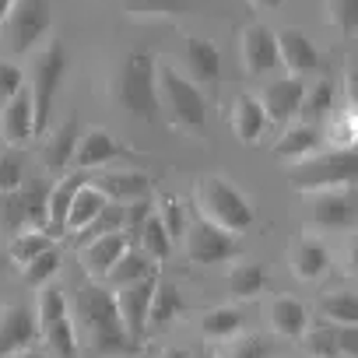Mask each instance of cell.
<instances>
[{
	"label": "cell",
	"mask_w": 358,
	"mask_h": 358,
	"mask_svg": "<svg viewBox=\"0 0 358 358\" xmlns=\"http://www.w3.org/2000/svg\"><path fill=\"white\" fill-rule=\"evenodd\" d=\"M32 74L25 81L29 95H32V109H36V137H43L50 130V113H53V99L60 92V81H64V71H67V53L57 39L43 43L39 50H32Z\"/></svg>",
	"instance_id": "52a82bcc"
},
{
	"label": "cell",
	"mask_w": 358,
	"mask_h": 358,
	"mask_svg": "<svg viewBox=\"0 0 358 358\" xmlns=\"http://www.w3.org/2000/svg\"><path fill=\"white\" fill-rule=\"evenodd\" d=\"M25 187V162L18 151L0 148V194H11Z\"/></svg>",
	"instance_id": "60d3db41"
},
{
	"label": "cell",
	"mask_w": 358,
	"mask_h": 358,
	"mask_svg": "<svg viewBox=\"0 0 358 358\" xmlns=\"http://www.w3.org/2000/svg\"><path fill=\"white\" fill-rule=\"evenodd\" d=\"M320 316L327 323H337V327H358V295L341 288V292H330L320 299Z\"/></svg>",
	"instance_id": "836d02e7"
},
{
	"label": "cell",
	"mask_w": 358,
	"mask_h": 358,
	"mask_svg": "<svg viewBox=\"0 0 358 358\" xmlns=\"http://www.w3.org/2000/svg\"><path fill=\"white\" fill-rule=\"evenodd\" d=\"M130 250V239L123 232H106V236H95L92 243H85V274L92 281H106V274L116 267V260Z\"/></svg>",
	"instance_id": "44dd1931"
},
{
	"label": "cell",
	"mask_w": 358,
	"mask_h": 358,
	"mask_svg": "<svg viewBox=\"0 0 358 358\" xmlns=\"http://www.w3.org/2000/svg\"><path fill=\"white\" fill-rule=\"evenodd\" d=\"M330 358H348V355H330Z\"/></svg>",
	"instance_id": "681fc988"
},
{
	"label": "cell",
	"mask_w": 358,
	"mask_h": 358,
	"mask_svg": "<svg viewBox=\"0 0 358 358\" xmlns=\"http://www.w3.org/2000/svg\"><path fill=\"white\" fill-rule=\"evenodd\" d=\"M22 85H25L22 67H18V64H11V60H0V109H4V106L11 102V95H15Z\"/></svg>",
	"instance_id": "ee69618b"
},
{
	"label": "cell",
	"mask_w": 358,
	"mask_h": 358,
	"mask_svg": "<svg viewBox=\"0 0 358 358\" xmlns=\"http://www.w3.org/2000/svg\"><path fill=\"white\" fill-rule=\"evenodd\" d=\"M302 341H306L309 358H330V355H341V327H337V323L313 327V330L302 334Z\"/></svg>",
	"instance_id": "8d00e7d4"
},
{
	"label": "cell",
	"mask_w": 358,
	"mask_h": 358,
	"mask_svg": "<svg viewBox=\"0 0 358 358\" xmlns=\"http://www.w3.org/2000/svg\"><path fill=\"white\" fill-rule=\"evenodd\" d=\"M239 57H243V71L250 78H267L274 74V67H281L278 57V39L267 25H250L239 36Z\"/></svg>",
	"instance_id": "5bb4252c"
},
{
	"label": "cell",
	"mask_w": 358,
	"mask_h": 358,
	"mask_svg": "<svg viewBox=\"0 0 358 358\" xmlns=\"http://www.w3.org/2000/svg\"><path fill=\"white\" fill-rule=\"evenodd\" d=\"M36 341H39L36 313H29L25 306H0V358L25 351Z\"/></svg>",
	"instance_id": "d6986e66"
},
{
	"label": "cell",
	"mask_w": 358,
	"mask_h": 358,
	"mask_svg": "<svg viewBox=\"0 0 358 358\" xmlns=\"http://www.w3.org/2000/svg\"><path fill=\"white\" fill-rule=\"evenodd\" d=\"M229 123H232V134L243 144H260L264 134H267V127H271V120H267V113H264V106H260L257 95H239L236 106H232Z\"/></svg>",
	"instance_id": "cb8c5ba5"
},
{
	"label": "cell",
	"mask_w": 358,
	"mask_h": 358,
	"mask_svg": "<svg viewBox=\"0 0 358 358\" xmlns=\"http://www.w3.org/2000/svg\"><path fill=\"white\" fill-rule=\"evenodd\" d=\"M137 239H141V253L148 257V260H165L169 253H172V239H169V232H165V225H162V218L151 211L148 215V222L137 229Z\"/></svg>",
	"instance_id": "d590c367"
},
{
	"label": "cell",
	"mask_w": 358,
	"mask_h": 358,
	"mask_svg": "<svg viewBox=\"0 0 358 358\" xmlns=\"http://www.w3.org/2000/svg\"><path fill=\"white\" fill-rule=\"evenodd\" d=\"M327 22L351 39L358 32V0H327Z\"/></svg>",
	"instance_id": "ab89813d"
},
{
	"label": "cell",
	"mask_w": 358,
	"mask_h": 358,
	"mask_svg": "<svg viewBox=\"0 0 358 358\" xmlns=\"http://www.w3.org/2000/svg\"><path fill=\"white\" fill-rule=\"evenodd\" d=\"M179 74L190 78L197 88H211L222 81V53L215 43L201 39V36H190L183 39V46H179Z\"/></svg>",
	"instance_id": "4fadbf2b"
},
{
	"label": "cell",
	"mask_w": 358,
	"mask_h": 358,
	"mask_svg": "<svg viewBox=\"0 0 358 358\" xmlns=\"http://www.w3.org/2000/svg\"><path fill=\"white\" fill-rule=\"evenodd\" d=\"M288 264H292V274H295L299 281L313 285V281H320V278L330 271L334 253H330V246H327L320 236H302V239L292 246Z\"/></svg>",
	"instance_id": "ffe728a7"
},
{
	"label": "cell",
	"mask_w": 358,
	"mask_h": 358,
	"mask_svg": "<svg viewBox=\"0 0 358 358\" xmlns=\"http://www.w3.org/2000/svg\"><path fill=\"white\" fill-rule=\"evenodd\" d=\"M127 148L109 134V130H88L78 137V148H74V169H102L116 158H123Z\"/></svg>",
	"instance_id": "7402d4cb"
},
{
	"label": "cell",
	"mask_w": 358,
	"mask_h": 358,
	"mask_svg": "<svg viewBox=\"0 0 358 358\" xmlns=\"http://www.w3.org/2000/svg\"><path fill=\"white\" fill-rule=\"evenodd\" d=\"M8 358H50V355H46V351H39V348L32 344V348H25V351H15V355H8Z\"/></svg>",
	"instance_id": "bcb514c9"
},
{
	"label": "cell",
	"mask_w": 358,
	"mask_h": 358,
	"mask_svg": "<svg viewBox=\"0 0 358 358\" xmlns=\"http://www.w3.org/2000/svg\"><path fill=\"white\" fill-rule=\"evenodd\" d=\"M148 274H155V260H148L141 250L130 246V250L116 260V267L106 274L102 285H109V288H123V285H134V281H141V278H148Z\"/></svg>",
	"instance_id": "1f68e13d"
},
{
	"label": "cell",
	"mask_w": 358,
	"mask_h": 358,
	"mask_svg": "<svg viewBox=\"0 0 358 358\" xmlns=\"http://www.w3.org/2000/svg\"><path fill=\"white\" fill-rule=\"evenodd\" d=\"M183 246H187V257H190L194 264H204V267H211V264H229V260L239 257V236H232V232L211 225V222L201 218V215L187 218Z\"/></svg>",
	"instance_id": "9c48e42d"
},
{
	"label": "cell",
	"mask_w": 358,
	"mask_h": 358,
	"mask_svg": "<svg viewBox=\"0 0 358 358\" xmlns=\"http://www.w3.org/2000/svg\"><path fill=\"white\" fill-rule=\"evenodd\" d=\"M187 309V302H183V292H179L172 281H162L158 278V285H155V295H151V306H148V334H158V330H165L179 313Z\"/></svg>",
	"instance_id": "83f0119b"
},
{
	"label": "cell",
	"mask_w": 358,
	"mask_h": 358,
	"mask_svg": "<svg viewBox=\"0 0 358 358\" xmlns=\"http://www.w3.org/2000/svg\"><path fill=\"white\" fill-rule=\"evenodd\" d=\"M57 271H60V250L57 246H50L46 253H39L32 264H25L22 267V278H25V285L29 288H43V285H50L53 278H57Z\"/></svg>",
	"instance_id": "74e56055"
},
{
	"label": "cell",
	"mask_w": 358,
	"mask_h": 358,
	"mask_svg": "<svg viewBox=\"0 0 358 358\" xmlns=\"http://www.w3.org/2000/svg\"><path fill=\"white\" fill-rule=\"evenodd\" d=\"M123 4L134 18H162V15H176L183 8V0H123Z\"/></svg>",
	"instance_id": "7bdbcfd3"
},
{
	"label": "cell",
	"mask_w": 358,
	"mask_h": 358,
	"mask_svg": "<svg viewBox=\"0 0 358 358\" xmlns=\"http://www.w3.org/2000/svg\"><path fill=\"white\" fill-rule=\"evenodd\" d=\"M323 148H327V141H323V127L320 123H313V120L309 123H288L281 130V137L274 141V158L292 165V162H302V158H309V155H316Z\"/></svg>",
	"instance_id": "ac0fdd59"
},
{
	"label": "cell",
	"mask_w": 358,
	"mask_h": 358,
	"mask_svg": "<svg viewBox=\"0 0 358 358\" xmlns=\"http://www.w3.org/2000/svg\"><path fill=\"white\" fill-rule=\"evenodd\" d=\"M158 102H165L172 123L183 134L204 137V130H208L204 88H197L190 78H183L179 67H158Z\"/></svg>",
	"instance_id": "8992f818"
},
{
	"label": "cell",
	"mask_w": 358,
	"mask_h": 358,
	"mask_svg": "<svg viewBox=\"0 0 358 358\" xmlns=\"http://www.w3.org/2000/svg\"><path fill=\"white\" fill-rule=\"evenodd\" d=\"M313 208L309 218L320 232H348L358 222V197L355 187H341V190H323V194H309Z\"/></svg>",
	"instance_id": "7c38bea8"
},
{
	"label": "cell",
	"mask_w": 358,
	"mask_h": 358,
	"mask_svg": "<svg viewBox=\"0 0 358 358\" xmlns=\"http://www.w3.org/2000/svg\"><path fill=\"white\" fill-rule=\"evenodd\" d=\"M260 106H264V113H267V120L271 123H278V127H288V123H295V116L302 113V99H306V81L302 78H278V81H271L260 95Z\"/></svg>",
	"instance_id": "9a60e30c"
},
{
	"label": "cell",
	"mask_w": 358,
	"mask_h": 358,
	"mask_svg": "<svg viewBox=\"0 0 358 358\" xmlns=\"http://www.w3.org/2000/svg\"><path fill=\"white\" fill-rule=\"evenodd\" d=\"M36 137V109H32V95L29 88L22 85L11 102L0 109V144L4 148H18L25 141Z\"/></svg>",
	"instance_id": "e0dca14e"
},
{
	"label": "cell",
	"mask_w": 358,
	"mask_h": 358,
	"mask_svg": "<svg viewBox=\"0 0 358 358\" xmlns=\"http://www.w3.org/2000/svg\"><path fill=\"white\" fill-rule=\"evenodd\" d=\"M36 330H39V341L50 348V355H57V358H81L74 309H71L67 292L57 281H50V285L39 288V299H36Z\"/></svg>",
	"instance_id": "277c9868"
},
{
	"label": "cell",
	"mask_w": 358,
	"mask_h": 358,
	"mask_svg": "<svg viewBox=\"0 0 358 358\" xmlns=\"http://www.w3.org/2000/svg\"><path fill=\"white\" fill-rule=\"evenodd\" d=\"M50 246H57L50 229H29V232H18V236L8 239V253H11V260H15L18 267L32 264V260H36L39 253H46Z\"/></svg>",
	"instance_id": "d6a6232c"
},
{
	"label": "cell",
	"mask_w": 358,
	"mask_h": 358,
	"mask_svg": "<svg viewBox=\"0 0 358 358\" xmlns=\"http://www.w3.org/2000/svg\"><path fill=\"white\" fill-rule=\"evenodd\" d=\"M113 95L123 113L158 123L162 120V102H158V60L151 53H130L113 81Z\"/></svg>",
	"instance_id": "7a4b0ae2"
},
{
	"label": "cell",
	"mask_w": 358,
	"mask_h": 358,
	"mask_svg": "<svg viewBox=\"0 0 358 358\" xmlns=\"http://www.w3.org/2000/svg\"><path fill=\"white\" fill-rule=\"evenodd\" d=\"M337 81L334 78H316L313 85H306V99H302V109L313 116V123L316 120H323V116H330L334 109H337Z\"/></svg>",
	"instance_id": "e575fe53"
},
{
	"label": "cell",
	"mask_w": 358,
	"mask_h": 358,
	"mask_svg": "<svg viewBox=\"0 0 358 358\" xmlns=\"http://www.w3.org/2000/svg\"><path fill=\"white\" fill-rule=\"evenodd\" d=\"M43 137H46L43 165L50 172H67L71 162H74V148H78V120H64L57 130H46Z\"/></svg>",
	"instance_id": "4316f807"
},
{
	"label": "cell",
	"mask_w": 358,
	"mask_h": 358,
	"mask_svg": "<svg viewBox=\"0 0 358 358\" xmlns=\"http://www.w3.org/2000/svg\"><path fill=\"white\" fill-rule=\"evenodd\" d=\"M355 179H358L355 148H323V151L288 165V187L295 194L341 190V187H355Z\"/></svg>",
	"instance_id": "3957f363"
},
{
	"label": "cell",
	"mask_w": 358,
	"mask_h": 358,
	"mask_svg": "<svg viewBox=\"0 0 358 358\" xmlns=\"http://www.w3.org/2000/svg\"><path fill=\"white\" fill-rule=\"evenodd\" d=\"M162 358H194V355H190L187 348H165V351H162Z\"/></svg>",
	"instance_id": "7dc6e473"
},
{
	"label": "cell",
	"mask_w": 358,
	"mask_h": 358,
	"mask_svg": "<svg viewBox=\"0 0 358 358\" xmlns=\"http://www.w3.org/2000/svg\"><path fill=\"white\" fill-rule=\"evenodd\" d=\"M53 29V0H15L0 22V43L11 57H29Z\"/></svg>",
	"instance_id": "ba28073f"
},
{
	"label": "cell",
	"mask_w": 358,
	"mask_h": 358,
	"mask_svg": "<svg viewBox=\"0 0 358 358\" xmlns=\"http://www.w3.org/2000/svg\"><path fill=\"white\" fill-rule=\"evenodd\" d=\"M92 187H99L106 194V201H113V204H130V201L151 197V179L144 172H106Z\"/></svg>",
	"instance_id": "484cf974"
},
{
	"label": "cell",
	"mask_w": 358,
	"mask_h": 358,
	"mask_svg": "<svg viewBox=\"0 0 358 358\" xmlns=\"http://www.w3.org/2000/svg\"><path fill=\"white\" fill-rule=\"evenodd\" d=\"M267 285H271V278H267V271H264L257 260H236V264L229 267V274H225V288H229V295L239 299V302L257 299L260 292H267Z\"/></svg>",
	"instance_id": "f1b7e54d"
},
{
	"label": "cell",
	"mask_w": 358,
	"mask_h": 358,
	"mask_svg": "<svg viewBox=\"0 0 358 358\" xmlns=\"http://www.w3.org/2000/svg\"><path fill=\"white\" fill-rule=\"evenodd\" d=\"M194 215L208 218L211 225H218V229H225L232 236H243L257 222L253 201L236 183H229L225 176H201L197 179V187H194Z\"/></svg>",
	"instance_id": "6da1fadb"
},
{
	"label": "cell",
	"mask_w": 358,
	"mask_h": 358,
	"mask_svg": "<svg viewBox=\"0 0 358 358\" xmlns=\"http://www.w3.org/2000/svg\"><path fill=\"white\" fill-rule=\"evenodd\" d=\"M0 148H4V144H0Z\"/></svg>",
	"instance_id": "816d5d0a"
},
{
	"label": "cell",
	"mask_w": 358,
	"mask_h": 358,
	"mask_svg": "<svg viewBox=\"0 0 358 358\" xmlns=\"http://www.w3.org/2000/svg\"><path fill=\"white\" fill-rule=\"evenodd\" d=\"M11 4H15V0H0V22H4V15L11 11Z\"/></svg>",
	"instance_id": "c3c4849f"
},
{
	"label": "cell",
	"mask_w": 358,
	"mask_h": 358,
	"mask_svg": "<svg viewBox=\"0 0 358 358\" xmlns=\"http://www.w3.org/2000/svg\"><path fill=\"white\" fill-rule=\"evenodd\" d=\"M267 320H271V330L278 337L299 341L309 330V306L299 302L295 295H274L271 306H267Z\"/></svg>",
	"instance_id": "603a6c76"
},
{
	"label": "cell",
	"mask_w": 358,
	"mask_h": 358,
	"mask_svg": "<svg viewBox=\"0 0 358 358\" xmlns=\"http://www.w3.org/2000/svg\"><path fill=\"white\" fill-rule=\"evenodd\" d=\"M155 215L162 218V225H165V232H169V239H172V243H176V239H183L187 211L179 208V201H176V197H165V201H162V208H155Z\"/></svg>",
	"instance_id": "b9f144b4"
},
{
	"label": "cell",
	"mask_w": 358,
	"mask_h": 358,
	"mask_svg": "<svg viewBox=\"0 0 358 358\" xmlns=\"http://www.w3.org/2000/svg\"><path fill=\"white\" fill-rule=\"evenodd\" d=\"M78 320H81V327H85V334H88V341L99 355H120L134 344L127 337L120 316H116L113 292H106V285H99V281H92L78 295Z\"/></svg>",
	"instance_id": "5b68a950"
},
{
	"label": "cell",
	"mask_w": 358,
	"mask_h": 358,
	"mask_svg": "<svg viewBox=\"0 0 358 358\" xmlns=\"http://www.w3.org/2000/svg\"><path fill=\"white\" fill-rule=\"evenodd\" d=\"M215 358H274V348L257 334H246V337L239 334V337L225 341V348H218Z\"/></svg>",
	"instance_id": "f35d334b"
},
{
	"label": "cell",
	"mask_w": 358,
	"mask_h": 358,
	"mask_svg": "<svg viewBox=\"0 0 358 358\" xmlns=\"http://www.w3.org/2000/svg\"><path fill=\"white\" fill-rule=\"evenodd\" d=\"M243 327H246V320H243V313L236 306H218V309H208L201 316V334L208 341H215V344H225V341L239 337Z\"/></svg>",
	"instance_id": "4dcf8cb0"
},
{
	"label": "cell",
	"mask_w": 358,
	"mask_h": 358,
	"mask_svg": "<svg viewBox=\"0 0 358 358\" xmlns=\"http://www.w3.org/2000/svg\"><path fill=\"white\" fill-rule=\"evenodd\" d=\"M29 229H46V190H11L0 194V236H18Z\"/></svg>",
	"instance_id": "30bf717a"
},
{
	"label": "cell",
	"mask_w": 358,
	"mask_h": 358,
	"mask_svg": "<svg viewBox=\"0 0 358 358\" xmlns=\"http://www.w3.org/2000/svg\"><path fill=\"white\" fill-rule=\"evenodd\" d=\"M81 183H85V176L67 172V176H60L57 183H53V190H46V229L50 232H64L67 208H71L74 194L81 190Z\"/></svg>",
	"instance_id": "f546056e"
},
{
	"label": "cell",
	"mask_w": 358,
	"mask_h": 358,
	"mask_svg": "<svg viewBox=\"0 0 358 358\" xmlns=\"http://www.w3.org/2000/svg\"><path fill=\"white\" fill-rule=\"evenodd\" d=\"M278 39V57H281V67L292 74V78H313L320 71V53L313 46V39L299 29H278L274 32Z\"/></svg>",
	"instance_id": "2e32d148"
},
{
	"label": "cell",
	"mask_w": 358,
	"mask_h": 358,
	"mask_svg": "<svg viewBox=\"0 0 358 358\" xmlns=\"http://www.w3.org/2000/svg\"><path fill=\"white\" fill-rule=\"evenodd\" d=\"M201 358H215V355H211V351H208V355H201Z\"/></svg>",
	"instance_id": "f907efd6"
},
{
	"label": "cell",
	"mask_w": 358,
	"mask_h": 358,
	"mask_svg": "<svg viewBox=\"0 0 358 358\" xmlns=\"http://www.w3.org/2000/svg\"><path fill=\"white\" fill-rule=\"evenodd\" d=\"M106 194L99 190V187H92V179H85L81 183V190L74 194V201H71V208H67V218H64V232L74 239L78 232H85L102 211H106Z\"/></svg>",
	"instance_id": "d4e9b609"
},
{
	"label": "cell",
	"mask_w": 358,
	"mask_h": 358,
	"mask_svg": "<svg viewBox=\"0 0 358 358\" xmlns=\"http://www.w3.org/2000/svg\"><path fill=\"white\" fill-rule=\"evenodd\" d=\"M250 4H253L257 11H278V8L288 4V0H250Z\"/></svg>",
	"instance_id": "f6af8a7d"
},
{
	"label": "cell",
	"mask_w": 358,
	"mask_h": 358,
	"mask_svg": "<svg viewBox=\"0 0 358 358\" xmlns=\"http://www.w3.org/2000/svg\"><path fill=\"white\" fill-rule=\"evenodd\" d=\"M158 271L134 281V285H123V288H113V306H116V316L127 330V337L137 344L144 334H148V306H151V295H155V285H158Z\"/></svg>",
	"instance_id": "8fae6325"
}]
</instances>
